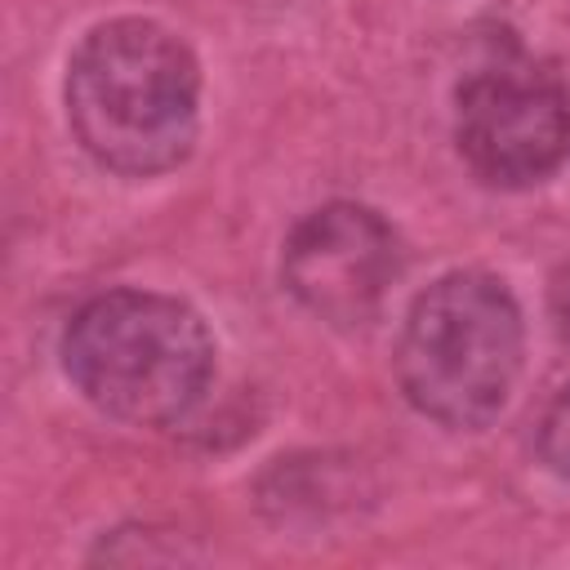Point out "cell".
Wrapping results in <instances>:
<instances>
[{"label":"cell","mask_w":570,"mask_h":570,"mask_svg":"<svg viewBox=\"0 0 570 570\" xmlns=\"http://www.w3.org/2000/svg\"><path fill=\"white\" fill-rule=\"evenodd\" d=\"M200 71L178 36L142 18L94 27L67 67V116L80 147L116 174L174 169L196 142Z\"/></svg>","instance_id":"cell-1"},{"label":"cell","mask_w":570,"mask_h":570,"mask_svg":"<svg viewBox=\"0 0 570 570\" xmlns=\"http://www.w3.org/2000/svg\"><path fill=\"white\" fill-rule=\"evenodd\" d=\"M62 361L71 383L111 419L178 423L209 387L214 338L165 294L116 289L76 312Z\"/></svg>","instance_id":"cell-2"},{"label":"cell","mask_w":570,"mask_h":570,"mask_svg":"<svg viewBox=\"0 0 570 570\" xmlns=\"http://www.w3.org/2000/svg\"><path fill=\"white\" fill-rule=\"evenodd\" d=\"M521 370V312L503 281L450 272L428 285L396 343V379L410 405L445 428L490 423Z\"/></svg>","instance_id":"cell-3"},{"label":"cell","mask_w":570,"mask_h":570,"mask_svg":"<svg viewBox=\"0 0 570 570\" xmlns=\"http://www.w3.org/2000/svg\"><path fill=\"white\" fill-rule=\"evenodd\" d=\"M459 151L494 187H530L570 160V89L530 62H494L459 85Z\"/></svg>","instance_id":"cell-4"},{"label":"cell","mask_w":570,"mask_h":570,"mask_svg":"<svg viewBox=\"0 0 570 570\" xmlns=\"http://www.w3.org/2000/svg\"><path fill=\"white\" fill-rule=\"evenodd\" d=\"M396 272V236L365 205H325L307 214L289 232L281 263L289 294L330 325L370 321Z\"/></svg>","instance_id":"cell-5"},{"label":"cell","mask_w":570,"mask_h":570,"mask_svg":"<svg viewBox=\"0 0 570 570\" xmlns=\"http://www.w3.org/2000/svg\"><path fill=\"white\" fill-rule=\"evenodd\" d=\"M539 454L543 463L570 481V392H561L548 414H543V428H539Z\"/></svg>","instance_id":"cell-6"},{"label":"cell","mask_w":570,"mask_h":570,"mask_svg":"<svg viewBox=\"0 0 570 570\" xmlns=\"http://www.w3.org/2000/svg\"><path fill=\"white\" fill-rule=\"evenodd\" d=\"M552 321H557L561 343L570 347V263L552 276Z\"/></svg>","instance_id":"cell-7"}]
</instances>
